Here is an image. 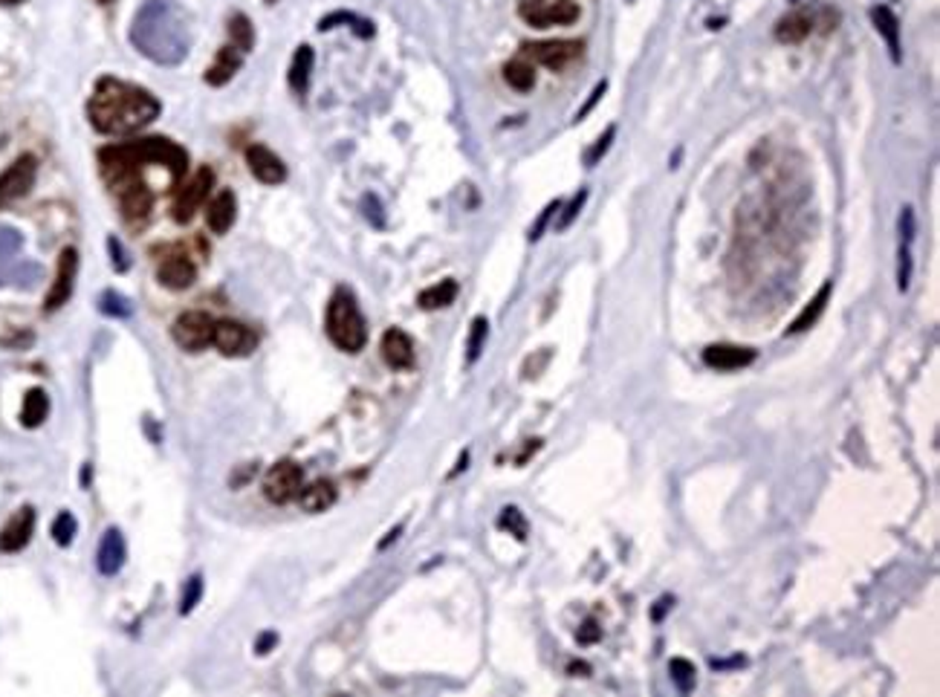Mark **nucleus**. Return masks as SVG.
I'll use <instances>...</instances> for the list:
<instances>
[{"label": "nucleus", "instance_id": "obj_24", "mask_svg": "<svg viewBox=\"0 0 940 697\" xmlns=\"http://www.w3.org/2000/svg\"><path fill=\"white\" fill-rule=\"evenodd\" d=\"M871 21H874V27H877V32L883 35L885 47H889L892 61L900 64V58H903V56H900V21H897V15L889 6H874L871 9Z\"/></svg>", "mask_w": 940, "mask_h": 697}, {"label": "nucleus", "instance_id": "obj_48", "mask_svg": "<svg viewBox=\"0 0 940 697\" xmlns=\"http://www.w3.org/2000/svg\"><path fill=\"white\" fill-rule=\"evenodd\" d=\"M267 4H276V0H267Z\"/></svg>", "mask_w": 940, "mask_h": 697}, {"label": "nucleus", "instance_id": "obj_11", "mask_svg": "<svg viewBox=\"0 0 940 697\" xmlns=\"http://www.w3.org/2000/svg\"><path fill=\"white\" fill-rule=\"evenodd\" d=\"M212 188H215V171H212V168H200L198 177H194L191 183L177 195L174 212H171L174 221L177 223H191L194 214L200 212L203 200L212 195Z\"/></svg>", "mask_w": 940, "mask_h": 697}, {"label": "nucleus", "instance_id": "obj_37", "mask_svg": "<svg viewBox=\"0 0 940 697\" xmlns=\"http://www.w3.org/2000/svg\"><path fill=\"white\" fill-rule=\"evenodd\" d=\"M200 599H203V576H191L189 582H186V590H182L180 611H182V614H191V611L200 605Z\"/></svg>", "mask_w": 940, "mask_h": 697}, {"label": "nucleus", "instance_id": "obj_5", "mask_svg": "<svg viewBox=\"0 0 940 697\" xmlns=\"http://www.w3.org/2000/svg\"><path fill=\"white\" fill-rule=\"evenodd\" d=\"M21 249H23L21 231L0 226V287H4V283H15L21 290H32L35 283L44 278L41 264L23 261Z\"/></svg>", "mask_w": 940, "mask_h": 697}, {"label": "nucleus", "instance_id": "obj_27", "mask_svg": "<svg viewBox=\"0 0 940 697\" xmlns=\"http://www.w3.org/2000/svg\"><path fill=\"white\" fill-rule=\"evenodd\" d=\"M49 414V396L41 388H32L30 394L23 396V408H21V423L26 429H38Z\"/></svg>", "mask_w": 940, "mask_h": 697}, {"label": "nucleus", "instance_id": "obj_26", "mask_svg": "<svg viewBox=\"0 0 940 697\" xmlns=\"http://www.w3.org/2000/svg\"><path fill=\"white\" fill-rule=\"evenodd\" d=\"M310 75H312V49L304 44V47H298V53L293 56V64H290V87H293L295 96L307 93Z\"/></svg>", "mask_w": 940, "mask_h": 697}, {"label": "nucleus", "instance_id": "obj_21", "mask_svg": "<svg viewBox=\"0 0 940 697\" xmlns=\"http://www.w3.org/2000/svg\"><path fill=\"white\" fill-rule=\"evenodd\" d=\"M234 217H238V200H234L229 188H224L206 212L208 229H212L215 235H226V231L234 226Z\"/></svg>", "mask_w": 940, "mask_h": 697}, {"label": "nucleus", "instance_id": "obj_45", "mask_svg": "<svg viewBox=\"0 0 940 697\" xmlns=\"http://www.w3.org/2000/svg\"><path fill=\"white\" fill-rule=\"evenodd\" d=\"M400 533H402V527H397V530H391V533H388V538L382 541V545H380V547L385 550V547L391 545V541H397V536H400Z\"/></svg>", "mask_w": 940, "mask_h": 697}, {"label": "nucleus", "instance_id": "obj_46", "mask_svg": "<svg viewBox=\"0 0 940 697\" xmlns=\"http://www.w3.org/2000/svg\"><path fill=\"white\" fill-rule=\"evenodd\" d=\"M0 4H4V6H18V4H23V0H0Z\"/></svg>", "mask_w": 940, "mask_h": 697}, {"label": "nucleus", "instance_id": "obj_1", "mask_svg": "<svg viewBox=\"0 0 940 697\" xmlns=\"http://www.w3.org/2000/svg\"><path fill=\"white\" fill-rule=\"evenodd\" d=\"M130 44L163 67H177L191 49V21L174 0H148L130 23Z\"/></svg>", "mask_w": 940, "mask_h": 697}, {"label": "nucleus", "instance_id": "obj_4", "mask_svg": "<svg viewBox=\"0 0 940 697\" xmlns=\"http://www.w3.org/2000/svg\"><path fill=\"white\" fill-rule=\"evenodd\" d=\"M324 327H328L330 342L345 353H359L365 342H368V325H365V318L359 313L356 295L345 287H338L330 295Z\"/></svg>", "mask_w": 940, "mask_h": 697}, {"label": "nucleus", "instance_id": "obj_16", "mask_svg": "<svg viewBox=\"0 0 940 697\" xmlns=\"http://www.w3.org/2000/svg\"><path fill=\"white\" fill-rule=\"evenodd\" d=\"M380 351H382V359L394 370H409L414 365V342H411V335L400 327L385 330Z\"/></svg>", "mask_w": 940, "mask_h": 697}, {"label": "nucleus", "instance_id": "obj_29", "mask_svg": "<svg viewBox=\"0 0 940 697\" xmlns=\"http://www.w3.org/2000/svg\"><path fill=\"white\" fill-rule=\"evenodd\" d=\"M238 67H241V53L234 47H224V49H220V56H217V64L206 73V82L215 84V87L226 84L232 75L238 73Z\"/></svg>", "mask_w": 940, "mask_h": 697}, {"label": "nucleus", "instance_id": "obj_33", "mask_svg": "<svg viewBox=\"0 0 940 697\" xmlns=\"http://www.w3.org/2000/svg\"><path fill=\"white\" fill-rule=\"evenodd\" d=\"M99 309H101L104 316H113V318H127L130 313H134V304H130V301L125 299V295H119V292L108 290V292H104L101 299H99Z\"/></svg>", "mask_w": 940, "mask_h": 697}, {"label": "nucleus", "instance_id": "obj_10", "mask_svg": "<svg viewBox=\"0 0 940 697\" xmlns=\"http://www.w3.org/2000/svg\"><path fill=\"white\" fill-rule=\"evenodd\" d=\"M212 344L229 359H241V356H250L258 347V335L246 325H241V321L224 318V321H215Z\"/></svg>", "mask_w": 940, "mask_h": 697}, {"label": "nucleus", "instance_id": "obj_25", "mask_svg": "<svg viewBox=\"0 0 940 697\" xmlns=\"http://www.w3.org/2000/svg\"><path fill=\"white\" fill-rule=\"evenodd\" d=\"M828 301H830V283H821V290L813 295V299H811V304H807L804 309H802V313H799V318H795L793 321V325L787 327V333L790 335H795V333H804V330H811L813 325H816V321H819V316L821 313H825V307H828Z\"/></svg>", "mask_w": 940, "mask_h": 697}, {"label": "nucleus", "instance_id": "obj_31", "mask_svg": "<svg viewBox=\"0 0 940 697\" xmlns=\"http://www.w3.org/2000/svg\"><path fill=\"white\" fill-rule=\"evenodd\" d=\"M229 38H232V47L238 49V53H250V49L255 47V30L252 23L246 15H232L229 21Z\"/></svg>", "mask_w": 940, "mask_h": 697}, {"label": "nucleus", "instance_id": "obj_19", "mask_svg": "<svg viewBox=\"0 0 940 697\" xmlns=\"http://www.w3.org/2000/svg\"><path fill=\"white\" fill-rule=\"evenodd\" d=\"M127 559V547H125V536L116 530V527H110L108 533L101 536L99 541V553H96V564H99V573L104 576H116L122 571V564Z\"/></svg>", "mask_w": 940, "mask_h": 697}, {"label": "nucleus", "instance_id": "obj_30", "mask_svg": "<svg viewBox=\"0 0 940 697\" xmlns=\"http://www.w3.org/2000/svg\"><path fill=\"white\" fill-rule=\"evenodd\" d=\"M504 82H506L509 87H513V90H518V93H527V90L535 87V67H532V64H530L527 58L509 61L506 67H504Z\"/></svg>", "mask_w": 940, "mask_h": 697}, {"label": "nucleus", "instance_id": "obj_2", "mask_svg": "<svg viewBox=\"0 0 940 697\" xmlns=\"http://www.w3.org/2000/svg\"><path fill=\"white\" fill-rule=\"evenodd\" d=\"M87 116L99 134L125 136L148 127L160 116V101L136 84L101 79L87 101Z\"/></svg>", "mask_w": 940, "mask_h": 697}, {"label": "nucleus", "instance_id": "obj_12", "mask_svg": "<svg viewBox=\"0 0 940 697\" xmlns=\"http://www.w3.org/2000/svg\"><path fill=\"white\" fill-rule=\"evenodd\" d=\"M38 174V162L30 153H23L15 162H12L4 174H0V203H15L21 200L26 191L32 188Z\"/></svg>", "mask_w": 940, "mask_h": 697}, {"label": "nucleus", "instance_id": "obj_38", "mask_svg": "<svg viewBox=\"0 0 940 697\" xmlns=\"http://www.w3.org/2000/svg\"><path fill=\"white\" fill-rule=\"evenodd\" d=\"M613 136H617V127H613V125H611V127H608V131H605V136H599V139H596V145H593L591 151H587V153H584V162H587V165H591V168H593V165H596L599 160H602V157H605V151L611 148V142H613Z\"/></svg>", "mask_w": 940, "mask_h": 697}, {"label": "nucleus", "instance_id": "obj_17", "mask_svg": "<svg viewBox=\"0 0 940 697\" xmlns=\"http://www.w3.org/2000/svg\"><path fill=\"white\" fill-rule=\"evenodd\" d=\"M116 195H119V205H122L125 221L139 223V221H145V217L151 214L154 197H151V191L139 183V179H130V183L119 186V188H116Z\"/></svg>", "mask_w": 940, "mask_h": 697}, {"label": "nucleus", "instance_id": "obj_32", "mask_svg": "<svg viewBox=\"0 0 940 697\" xmlns=\"http://www.w3.org/2000/svg\"><path fill=\"white\" fill-rule=\"evenodd\" d=\"M487 335H489V321L483 318V316H478V318L472 321V330H469V342H466V362H469V365L478 362L483 344H487Z\"/></svg>", "mask_w": 940, "mask_h": 697}, {"label": "nucleus", "instance_id": "obj_28", "mask_svg": "<svg viewBox=\"0 0 940 697\" xmlns=\"http://www.w3.org/2000/svg\"><path fill=\"white\" fill-rule=\"evenodd\" d=\"M454 299H458V281H440L435 283V287H428L420 292V299H417V304H420L423 309H440V307H449L454 304Z\"/></svg>", "mask_w": 940, "mask_h": 697}, {"label": "nucleus", "instance_id": "obj_13", "mask_svg": "<svg viewBox=\"0 0 940 697\" xmlns=\"http://www.w3.org/2000/svg\"><path fill=\"white\" fill-rule=\"evenodd\" d=\"M75 273H78V252L73 247H67L61 252L58 257V269H56V281H52V287L47 292V313H52V309H58L61 304L70 301L73 295V283H75Z\"/></svg>", "mask_w": 940, "mask_h": 697}, {"label": "nucleus", "instance_id": "obj_6", "mask_svg": "<svg viewBox=\"0 0 940 697\" xmlns=\"http://www.w3.org/2000/svg\"><path fill=\"white\" fill-rule=\"evenodd\" d=\"M518 15L535 30L567 27V23L579 21V4H573V0H521Z\"/></svg>", "mask_w": 940, "mask_h": 697}, {"label": "nucleus", "instance_id": "obj_35", "mask_svg": "<svg viewBox=\"0 0 940 697\" xmlns=\"http://www.w3.org/2000/svg\"><path fill=\"white\" fill-rule=\"evenodd\" d=\"M669 671H672V680H674L677 689L691 692V686H695V675H698L695 666H691L689 660H683V657H674V660L669 663Z\"/></svg>", "mask_w": 940, "mask_h": 697}, {"label": "nucleus", "instance_id": "obj_14", "mask_svg": "<svg viewBox=\"0 0 940 697\" xmlns=\"http://www.w3.org/2000/svg\"><path fill=\"white\" fill-rule=\"evenodd\" d=\"M759 353L752 347H741V344H709L703 347V365L712 370H741L750 368Z\"/></svg>", "mask_w": 940, "mask_h": 697}, {"label": "nucleus", "instance_id": "obj_40", "mask_svg": "<svg viewBox=\"0 0 940 697\" xmlns=\"http://www.w3.org/2000/svg\"><path fill=\"white\" fill-rule=\"evenodd\" d=\"M108 249H110V255H113V266L119 269V273H125V269L130 266V261H127V255H125V249H122V243L116 240V238H110V240H108Z\"/></svg>", "mask_w": 940, "mask_h": 697}, {"label": "nucleus", "instance_id": "obj_3", "mask_svg": "<svg viewBox=\"0 0 940 697\" xmlns=\"http://www.w3.org/2000/svg\"><path fill=\"white\" fill-rule=\"evenodd\" d=\"M99 160H101V171H104V177H108V183L113 188L130 183L134 174H136V168L145 165V162L165 165L168 174H171L174 179H180L182 174H186V165H189L186 151H182L180 145H174V142L163 139V136L136 139V142H127V145L104 148L99 153Z\"/></svg>", "mask_w": 940, "mask_h": 697}, {"label": "nucleus", "instance_id": "obj_39", "mask_svg": "<svg viewBox=\"0 0 940 697\" xmlns=\"http://www.w3.org/2000/svg\"><path fill=\"white\" fill-rule=\"evenodd\" d=\"M584 200H587V191L582 188V191H579V195H576V197H573V200L567 203V209H565V214H561V221H558V229H561V231H565V229H567V226L573 223V221H576V214L582 212V205H584Z\"/></svg>", "mask_w": 940, "mask_h": 697}, {"label": "nucleus", "instance_id": "obj_43", "mask_svg": "<svg viewBox=\"0 0 940 697\" xmlns=\"http://www.w3.org/2000/svg\"><path fill=\"white\" fill-rule=\"evenodd\" d=\"M599 637H602V631H599L596 628V623H593V619H587V623H584V628L579 631V642H596Z\"/></svg>", "mask_w": 940, "mask_h": 697}, {"label": "nucleus", "instance_id": "obj_20", "mask_svg": "<svg viewBox=\"0 0 940 697\" xmlns=\"http://www.w3.org/2000/svg\"><path fill=\"white\" fill-rule=\"evenodd\" d=\"M194 275H198V269H194V264L189 261L186 255H171L165 257V261L160 264V269H156V278H160V283L165 290H189L194 283Z\"/></svg>", "mask_w": 940, "mask_h": 697}, {"label": "nucleus", "instance_id": "obj_22", "mask_svg": "<svg viewBox=\"0 0 940 697\" xmlns=\"http://www.w3.org/2000/svg\"><path fill=\"white\" fill-rule=\"evenodd\" d=\"M338 498V489L333 481H328V477H321V481H312L310 486H302V492H298V503H302L304 512H324L330 510L333 503Z\"/></svg>", "mask_w": 940, "mask_h": 697}, {"label": "nucleus", "instance_id": "obj_15", "mask_svg": "<svg viewBox=\"0 0 940 697\" xmlns=\"http://www.w3.org/2000/svg\"><path fill=\"white\" fill-rule=\"evenodd\" d=\"M246 165H250L255 179H260L264 186H281L286 179V165L281 162V157H276V153L264 145L246 148Z\"/></svg>", "mask_w": 940, "mask_h": 697}, {"label": "nucleus", "instance_id": "obj_7", "mask_svg": "<svg viewBox=\"0 0 940 697\" xmlns=\"http://www.w3.org/2000/svg\"><path fill=\"white\" fill-rule=\"evenodd\" d=\"M171 335H174V342L182 347V351L198 353V351H203L206 344H212L215 321H212V316L200 313V309H189V313H182L174 321Z\"/></svg>", "mask_w": 940, "mask_h": 697}, {"label": "nucleus", "instance_id": "obj_36", "mask_svg": "<svg viewBox=\"0 0 940 697\" xmlns=\"http://www.w3.org/2000/svg\"><path fill=\"white\" fill-rule=\"evenodd\" d=\"M75 533H78V524L73 518V512H61L58 518L52 521V538H56V545L67 547L70 541L75 538Z\"/></svg>", "mask_w": 940, "mask_h": 697}, {"label": "nucleus", "instance_id": "obj_8", "mask_svg": "<svg viewBox=\"0 0 940 697\" xmlns=\"http://www.w3.org/2000/svg\"><path fill=\"white\" fill-rule=\"evenodd\" d=\"M304 486V472L298 463L293 460H281L276 463L267 477H264V495L272 501V503H290L298 498V492H302Z\"/></svg>", "mask_w": 940, "mask_h": 697}, {"label": "nucleus", "instance_id": "obj_23", "mask_svg": "<svg viewBox=\"0 0 940 697\" xmlns=\"http://www.w3.org/2000/svg\"><path fill=\"white\" fill-rule=\"evenodd\" d=\"M813 32V15L804 9H795L776 23V38L781 44H802Z\"/></svg>", "mask_w": 940, "mask_h": 697}, {"label": "nucleus", "instance_id": "obj_34", "mask_svg": "<svg viewBox=\"0 0 940 697\" xmlns=\"http://www.w3.org/2000/svg\"><path fill=\"white\" fill-rule=\"evenodd\" d=\"M498 527H501V530H509V536H515L518 541L527 538V518H524V512H521L518 507H504L501 518H498Z\"/></svg>", "mask_w": 940, "mask_h": 697}, {"label": "nucleus", "instance_id": "obj_42", "mask_svg": "<svg viewBox=\"0 0 940 697\" xmlns=\"http://www.w3.org/2000/svg\"><path fill=\"white\" fill-rule=\"evenodd\" d=\"M362 203H365V217H368V221H371L373 226H382L385 221H382V214H380V203H376V197L368 195Z\"/></svg>", "mask_w": 940, "mask_h": 697}, {"label": "nucleus", "instance_id": "obj_44", "mask_svg": "<svg viewBox=\"0 0 940 697\" xmlns=\"http://www.w3.org/2000/svg\"><path fill=\"white\" fill-rule=\"evenodd\" d=\"M276 642H278V637H276V634H260V637H258V642H255V651H258V654H267V651H269Z\"/></svg>", "mask_w": 940, "mask_h": 697}, {"label": "nucleus", "instance_id": "obj_47", "mask_svg": "<svg viewBox=\"0 0 940 697\" xmlns=\"http://www.w3.org/2000/svg\"><path fill=\"white\" fill-rule=\"evenodd\" d=\"M99 4H110V0H99Z\"/></svg>", "mask_w": 940, "mask_h": 697}, {"label": "nucleus", "instance_id": "obj_18", "mask_svg": "<svg viewBox=\"0 0 940 697\" xmlns=\"http://www.w3.org/2000/svg\"><path fill=\"white\" fill-rule=\"evenodd\" d=\"M32 530H35V510H32V507L18 510L15 518H12V521L4 527V530H0V553H18V550H23L26 545H30Z\"/></svg>", "mask_w": 940, "mask_h": 697}, {"label": "nucleus", "instance_id": "obj_9", "mask_svg": "<svg viewBox=\"0 0 940 697\" xmlns=\"http://www.w3.org/2000/svg\"><path fill=\"white\" fill-rule=\"evenodd\" d=\"M582 49H584L582 41H567V38H561V41L524 44L521 47V53H524V58H532L535 64H541V67H547V70H565L582 56Z\"/></svg>", "mask_w": 940, "mask_h": 697}, {"label": "nucleus", "instance_id": "obj_41", "mask_svg": "<svg viewBox=\"0 0 940 697\" xmlns=\"http://www.w3.org/2000/svg\"><path fill=\"white\" fill-rule=\"evenodd\" d=\"M558 209H561V203H558V200L547 205V209L541 212V217H539V223H535V226H532V231H530V240H539V238H541V229L547 226V221H550V214H553V212H558Z\"/></svg>", "mask_w": 940, "mask_h": 697}]
</instances>
